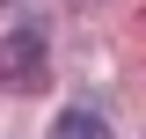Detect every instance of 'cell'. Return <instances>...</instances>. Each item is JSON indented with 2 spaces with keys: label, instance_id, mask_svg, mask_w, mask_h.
Instances as JSON below:
<instances>
[{
  "label": "cell",
  "instance_id": "6da1fadb",
  "mask_svg": "<svg viewBox=\"0 0 146 139\" xmlns=\"http://www.w3.org/2000/svg\"><path fill=\"white\" fill-rule=\"evenodd\" d=\"M44 88H51L44 22H22L15 37H0V95H44Z\"/></svg>",
  "mask_w": 146,
  "mask_h": 139
},
{
  "label": "cell",
  "instance_id": "7a4b0ae2",
  "mask_svg": "<svg viewBox=\"0 0 146 139\" xmlns=\"http://www.w3.org/2000/svg\"><path fill=\"white\" fill-rule=\"evenodd\" d=\"M51 139H117L95 110H58V124H51Z\"/></svg>",
  "mask_w": 146,
  "mask_h": 139
}]
</instances>
